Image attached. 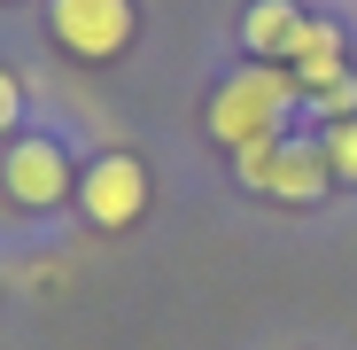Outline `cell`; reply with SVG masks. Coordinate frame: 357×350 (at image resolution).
<instances>
[{
    "mask_svg": "<svg viewBox=\"0 0 357 350\" xmlns=\"http://www.w3.org/2000/svg\"><path fill=\"white\" fill-rule=\"evenodd\" d=\"M295 101H303V86H295L287 71H272V63H249V71H233L218 94H210V133L241 156V148H272V140H287L280 125L295 117Z\"/></svg>",
    "mask_w": 357,
    "mask_h": 350,
    "instance_id": "cell-1",
    "label": "cell"
},
{
    "mask_svg": "<svg viewBox=\"0 0 357 350\" xmlns=\"http://www.w3.org/2000/svg\"><path fill=\"white\" fill-rule=\"evenodd\" d=\"M233 180L272 195V203H319L334 163H326V140H272V148H241L233 156Z\"/></svg>",
    "mask_w": 357,
    "mask_h": 350,
    "instance_id": "cell-2",
    "label": "cell"
},
{
    "mask_svg": "<svg viewBox=\"0 0 357 350\" xmlns=\"http://www.w3.org/2000/svg\"><path fill=\"white\" fill-rule=\"evenodd\" d=\"M47 31H54L63 54H78V63H109V54L132 47V0H54Z\"/></svg>",
    "mask_w": 357,
    "mask_h": 350,
    "instance_id": "cell-3",
    "label": "cell"
},
{
    "mask_svg": "<svg viewBox=\"0 0 357 350\" xmlns=\"http://www.w3.org/2000/svg\"><path fill=\"white\" fill-rule=\"evenodd\" d=\"M0 195H8L16 210H54V203L70 195V156L54 148L47 133L16 140L8 156H0Z\"/></svg>",
    "mask_w": 357,
    "mask_h": 350,
    "instance_id": "cell-4",
    "label": "cell"
},
{
    "mask_svg": "<svg viewBox=\"0 0 357 350\" xmlns=\"http://www.w3.org/2000/svg\"><path fill=\"white\" fill-rule=\"evenodd\" d=\"M78 210H86L101 233L132 226V218L148 210V163H140V156H101L86 180H78Z\"/></svg>",
    "mask_w": 357,
    "mask_h": 350,
    "instance_id": "cell-5",
    "label": "cell"
},
{
    "mask_svg": "<svg viewBox=\"0 0 357 350\" xmlns=\"http://www.w3.org/2000/svg\"><path fill=\"white\" fill-rule=\"evenodd\" d=\"M287 78L303 86V94H319V86L349 78V39H342V24L303 16V31H295V47H287Z\"/></svg>",
    "mask_w": 357,
    "mask_h": 350,
    "instance_id": "cell-6",
    "label": "cell"
},
{
    "mask_svg": "<svg viewBox=\"0 0 357 350\" xmlns=\"http://www.w3.org/2000/svg\"><path fill=\"white\" fill-rule=\"evenodd\" d=\"M295 31H303V8H295V0H249V16H241V47L257 54V63L287 54Z\"/></svg>",
    "mask_w": 357,
    "mask_h": 350,
    "instance_id": "cell-7",
    "label": "cell"
},
{
    "mask_svg": "<svg viewBox=\"0 0 357 350\" xmlns=\"http://www.w3.org/2000/svg\"><path fill=\"white\" fill-rule=\"evenodd\" d=\"M319 117H326V125H349V117H357V78H334V86H319V94H303Z\"/></svg>",
    "mask_w": 357,
    "mask_h": 350,
    "instance_id": "cell-8",
    "label": "cell"
},
{
    "mask_svg": "<svg viewBox=\"0 0 357 350\" xmlns=\"http://www.w3.org/2000/svg\"><path fill=\"white\" fill-rule=\"evenodd\" d=\"M326 163H334V180L357 187V117L349 125H326Z\"/></svg>",
    "mask_w": 357,
    "mask_h": 350,
    "instance_id": "cell-9",
    "label": "cell"
},
{
    "mask_svg": "<svg viewBox=\"0 0 357 350\" xmlns=\"http://www.w3.org/2000/svg\"><path fill=\"white\" fill-rule=\"evenodd\" d=\"M16 117H24V78H16V71H0V133H8Z\"/></svg>",
    "mask_w": 357,
    "mask_h": 350,
    "instance_id": "cell-10",
    "label": "cell"
}]
</instances>
